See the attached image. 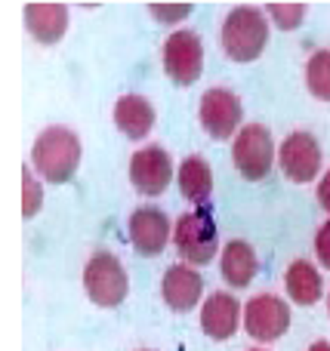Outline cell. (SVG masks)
I'll return each instance as SVG.
<instances>
[{"label":"cell","mask_w":330,"mask_h":351,"mask_svg":"<svg viewBox=\"0 0 330 351\" xmlns=\"http://www.w3.org/2000/svg\"><path fill=\"white\" fill-rule=\"evenodd\" d=\"M204 293V278L198 274L195 265H185V262H176L164 271V280H161V296L170 305L176 315H185L191 311L198 302H201Z\"/></svg>","instance_id":"cell-12"},{"label":"cell","mask_w":330,"mask_h":351,"mask_svg":"<svg viewBox=\"0 0 330 351\" xmlns=\"http://www.w3.org/2000/svg\"><path fill=\"white\" fill-rule=\"evenodd\" d=\"M315 256H318L321 265L330 271V219L318 228V234H315Z\"/></svg>","instance_id":"cell-23"},{"label":"cell","mask_w":330,"mask_h":351,"mask_svg":"<svg viewBox=\"0 0 330 351\" xmlns=\"http://www.w3.org/2000/svg\"><path fill=\"white\" fill-rule=\"evenodd\" d=\"M222 53L232 62H257L269 43V22L259 6H232L220 31Z\"/></svg>","instance_id":"cell-1"},{"label":"cell","mask_w":330,"mask_h":351,"mask_svg":"<svg viewBox=\"0 0 330 351\" xmlns=\"http://www.w3.org/2000/svg\"><path fill=\"white\" fill-rule=\"evenodd\" d=\"M34 170L53 185L68 182L80 167V136L71 127H47L31 148Z\"/></svg>","instance_id":"cell-2"},{"label":"cell","mask_w":330,"mask_h":351,"mask_svg":"<svg viewBox=\"0 0 330 351\" xmlns=\"http://www.w3.org/2000/svg\"><path fill=\"white\" fill-rule=\"evenodd\" d=\"M220 271H222V280L232 284L235 290L250 287L253 278H257V271H259L257 250H253L247 241H228L226 247H222V256H220Z\"/></svg>","instance_id":"cell-16"},{"label":"cell","mask_w":330,"mask_h":351,"mask_svg":"<svg viewBox=\"0 0 330 351\" xmlns=\"http://www.w3.org/2000/svg\"><path fill=\"white\" fill-rule=\"evenodd\" d=\"M241 117H244L241 99L235 96L232 90H226V86H213V90H207L201 96V102H198V121H201L204 133L216 142L238 136L241 133L238 130Z\"/></svg>","instance_id":"cell-7"},{"label":"cell","mask_w":330,"mask_h":351,"mask_svg":"<svg viewBox=\"0 0 330 351\" xmlns=\"http://www.w3.org/2000/svg\"><path fill=\"white\" fill-rule=\"evenodd\" d=\"M84 290L90 296V302L99 305V308H117L130 293L127 268L121 265V259L115 253L99 250V253L90 256V262L84 268Z\"/></svg>","instance_id":"cell-4"},{"label":"cell","mask_w":330,"mask_h":351,"mask_svg":"<svg viewBox=\"0 0 330 351\" xmlns=\"http://www.w3.org/2000/svg\"><path fill=\"white\" fill-rule=\"evenodd\" d=\"M115 127L127 139H145L154 130V105L139 93H127L115 102Z\"/></svg>","instance_id":"cell-15"},{"label":"cell","mask_w":330,"mask_h":351,"mask_svg":"<svg viewBox=\"0 0 330 351\" xmlns=\"http://www.w3.org/2000/svg\"><path fill=\"white\" fill-rule=\"evenodd\" d=\"M327 311H330V299H327Z\"/></svg>","instance_id":"cell-27"},{"label":"cell","mask_w":330,"mask_h":351,"mask_svg":"<svg viewBox=\"0 0 330 351\" xmlns=\"http://www.w3.org/2000/svg\"><path fill=\"white\" fill-rule=\"evenodd\" d=\"M247 351H266V348H247Z\"/></svg>","instance_id":"cell-26"},{"label":"cell","mask_w":330,"mask_h":351,"mask_svg":"<svg viewBox=\"0 0 330 351\" xmlns=\"http://www.w3.org/2000/svg\"><path fill=\"white\" fill-rule=\"evenodd\" d=\"M318 204H321V210H327L330 213V170L321 176V182H318Z\"/></svg>","instance_id":"cell-24"},{"label":"cell","mask_w":330,"mask_h":351,"mask_svg":"<svg viewBox=\"0 0 330 351\" xmlns=\"http://www.w3.org/2000/svg\"><path fill=\"white\" fill-rule=\"evenodd\" d=\"M173 243H176L179 256L185 265H207L210 259H216L220 250V231H216L213 213L207 206H195V210L182 213L173 225Z\"/></svg>","instance_id":"cell-3"},{"label":"cell","mask_w":330,"mask_h":351,"mask_svg":"<svg viewBox=\"0 0 330 351\" xmlns=\"http://www.w3.org/2000/svg\"><path fill=\"white\" fill-rule=\"evenodd\" d=\"M284 290L296 305H315L325 296V280L309 259H294L284 271Z\"/></svg>","instance_id":"cell-18"},{"label":"cell","mask_w":330,"mask_h":351,"mask_svg":"<svg viewBox=\"0 0 330 351\" xmlns=\"http://www.w3.org/2000/svg\"><path fill=\"white\" fill-rule=\"evenodd\" d=\"M321 160L325 158H321L318 139H315L312 133H303V130L290 133L287 139L281 142V152H278L281 173L287 176L290 182H300V185L312 182L315 176L321 173Z\"/></svg>","instance_id":"cell-10"},{"label":"cell","mask_w":330,"mask_h":351,"mask_svg":"<svg viewBox=\"0 0 330 351\" xmlns=\"http://www.w3.org/2000/svg\"><path fill=\"white\" fill-rule=\"evenodd\" d=\"M306 86L315 99L330 102V49H315L306 62Z\"/></svg>","instance_id":"cell-19"},{"label":"cell","mask_w":330,"mask_h":351,"mask_svg":"<svg viewBox=\"0 0 330 351\" xmlns=\"http://www.w3.org/2000/svg\"><path fill=\"white\" fill-rule=\"evenodd\" d=\"M127 231H130L133 250L142 256L164 253L167 241L173 237L170 219H167V213L158 210V206H139V210H133L127 219Z\"/></svg>","instance_id":"cell-11"},{"label":"cell","mask_w":330,"mask_h":351,"mask_svg":"<svg viewBox=\"0 0 330 351\" xmlns=\"http://www.w3.org/2000/svg\"><path fill=\"white\" fill-rule=\"evenodd\" d=\"M232 160L235 170L247 182H259L275 167V142H272L269 127L263 123H244L241 133L232 142Z\"/></svg>","instance_id":"cell-5"},{"label":"cell","mask_w":330,"mask_h":351,"mask_svg":"<svg viewBox=\"0 0 330 351\" xmlns=\"http://www.w3.org/2000/svg\"><path fill=\"white\" fill-rule=\"evenodd\" d=\"M176 182H179V194L195 206H204L210 200V194H213V170H210V164L201 154H189L179 164Z\"/></svg>","instance_id":"cell-17"},{"label":"cell","mask_w":330,"mask_h":351,"mask_svg":"<svg viewBox=\"0 0 330 351\" xmlns=\"http://www.w3.org/2000/svg\"><path fill=\"white\" fill-rule=\"evenodd\" d=\"M25 28L37 43H59L68 31V6L65 3H28L25 6Z\"/></svg>","instance_id":"cell-14"},{"label":"cell","mask_w":330,"mask_h":351,"mask_svg":"<svg viewBox=\"0 0 330 351\" xmlns=\"http://www.w3.org/2000/svg\"><path fill=\"white\" fill-rule=\"evenodd\" d=\"M148 12H152L154 22H182L185 16H191V3H148Z\"/></svg>","instance_id":"cell-22"},{"label":"cell","mask_w":330,"mask_h":351,"mask_svg":"<svg viewBox=\"0 0 330 351\" xmlns=\"http://www.w3.org/2000/svg\"><path fill=\"white\" fill-rule=\"evenodd\" d=\"M40 206H43V188H40V182L31 176V167H25L22 170V216L25 219L37 216Z\"/></svg>","instance_id":"cell-21"},{"label":"cell","mask_w":330,"mask_h":351,"mask_svg":"<svg viewBox=\"0 0 330 351\" xmlns=\"http://www.w3.org/2000/svg\"><path fill=\"white\" fill-rule=\"evenodd\" d=\"M266 12L272 16V22L278 25L281 31H296L303 22H306V12L309 6L306 3H266Z\"/></svg>","instance_id":"cell-20"},{"label":"cell","mask_w":330,"mask_h":351,"mask_svg":"<svg viewBox=\"0 0 330 351\" xmlns=\"http://www.w3.org/2000/svg\"><path fill=\"white\" fill-rule=\"evenodd\" d=\"M309 351H330V342L327 339H318V342H312V346H309Z\"/></svg>","instance_id":"cell-25"},{"label":"cell","mask_w":330,"mask_h":351,"mask_svg":"<svg viewBox=\"0 0 330 351\" xmlns=\"http://www.w3.org/2000/svg\"><path fill=\"white\" fill-rule=\"evenodd\" d=\"M241 315H244V305L226 290H216L207 296V302L201 305V330L216 342H226L238 333Z\"/></svg>","instance_id":"cell-13"},{"label":"cell","mask_w":330,"mask_h":351,"mask_svg":"<svg viewBox=\"0 0 330 351\" xmlns=\"http://www.w3.org/2000/svg\"><path fill=\"white\" fill-rule=\"evenodd\" d=\"M173 179V158L161 145H145L130 158V185L142 197H158Z\"/></svg>","instance_id":"cell-9"},{"label":"cell","mask_w":330,"mask_h":351,"mask_svg":"<svg viewBox=\"0 0 330 351\" xmlns=\"http://www.w3.org/2000/svg\"><path fill=\"white\" fill-rule=\"evenodd\" d=\"M290 327V305L275 293H259L244 305V333L257 342H275Z\"/></svg>","instance_id":"cell-8"},{"label":"cell","mask_w":330,"mask_h":351,"mask_svg":"<svg viewBox=\"0 0 330 351\" xmlns=\"http://www.w3.org/2000/svg\"><path fill=\"white\" fill-rule=\"evenodd\" d=\"M164 71L176 86H191L204 71V43L198 31H173L164 40Z\"/></svg>","instance_id":"cell-6"}]
</instances>
